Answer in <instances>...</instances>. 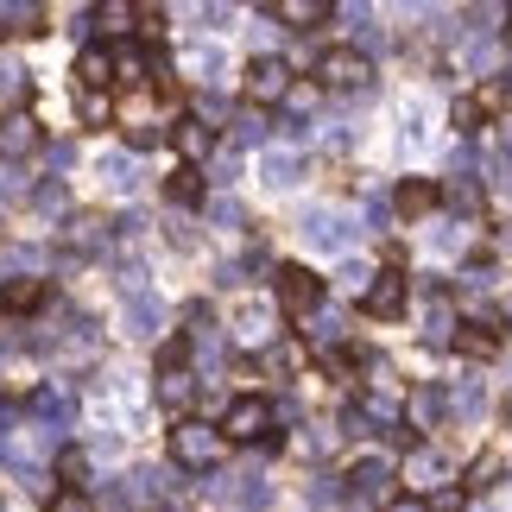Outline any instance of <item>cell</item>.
<instances>
[{
    "mask_svg": "<svg viewBox=\"0 0 512 512\" xmlns=\"http://www.w3.org/2000/svg\"><path fill=\"white\" fill-rule=\"evenodd\" d=\"M165 449H171L177 468H215L222 449H228V437H222V424H209V418H177L165 430Z\"/></svg>",
    "mask_w": 512,
    "mask_h": 512,
    "instance_id": "cell-1",
    "label": "cell"
},
{
    "mask_svg": "<svg viewBox=\"0 0 512 512\" xmlns=\"http://www.w3.org/2000/svg\"><path fill=\"white\" fill-rule=\"evenodd\" d=\"M222 437L228 443H279V418H272V399L260 392H241L222 418Z\"/></svg>",
    "mask_w": 512,
    "mask_h": 512,
    "instance_id": "cell-2",
    "label": "cell"
},
{
    "mask_svg": "<svg viewBox=\"0 0 512 512\" xmlns=\"http://www.w3.org/2000/svg\"><path fill=\"white\" fill-rule=\"evenodd\" d=\"M291 95V64L285 57H247L241 70V102L247 108H279Z\"/></svg>",
    "mask_w": 512,
    "mask_h": 512,
    "instance_id": "cell-3",
    "label": "cell"
},
{
    "mask_svg": "<svg viewBox=\"0 0 512 512\" xmlns=\"http://www.w3.org/2000/svg\"><path fill=\"white\" fill-rule=\"evenodd\" d=\"M323 291H329V285H323L310 266H279V272H272V298H279L285 317H310V310L323 304Z\"/></svg>",
    "mask_w": 512,
    "mask_h": 512,
    "instance_id": "cell-4",
    "label": "cell"
},
{
    "mask_svg": "<svg viewBox=\"0 0 512 512\" xmlns=\"http://www.w3.org/2000/svg\"><path fill=\"white\" fill-rule=\"evenodd\" d=\"M405 298H411L405 272H399V266H386V272H373V285L361 291V317L392 323V317H405Z\"/></svg>",
    "mask_w": 512,
    "mask_h": 512,
    "instance_id": "cell-5",
    "label": "cell"
},
{
    "mask_svg": "<svg viewBox=\"0 0 512 512\" xmlns=\"http://www.w3.org/2000/svg\"><path fill=\"white\" fill-rule=\"evenodd\" d=\"M367 76H373V64H367V51H354V45H329L317 57V83L323 89H367Z\"/></svg>",
    "mask_w": 512,
    "mask_h": 512,
    "instance_id": "cell-6",
    "label": "cell"
},
{
    "mask_svg": "<svg viewBox=\"0 0 512 512\" xmlns=\"http://www.w3.org/2000/svg\"><path fill=\"white\" fill-rule=\"evenodd\" d=\"M506 108V83H481V89H468L456 95V108H449V121H456V133H481L494 114Z\"/></svg>",
    "mask_w": 512,
    "mask_h": 512,
    "instance_id": "cell-7",
    "label": "cell"
},
{
    "mask_svg": "<svg viewBox=\"0 0 512 512\" xmlns=\"http://www.w3.org/2000/svg\"><path fill=\"white\" fill-rule=\"evenodd\" d=\"M171 152H177V165H203L215 152V127L203 114H177L171 121Z\"/></svg>",
    "mask_w": 512,
    "mask_h": 512,
    "instance_id": "cell-8",
    "label": "cell"
},
{
    "mask_svg": "<svg viewBox=\"0 0 512 512\" xmlns=\"http://www.w3.org/2000/svg\"><path fill=\"white\" fill-rule=\"evenodd\" d=\"M121 83V70H114V45H83L76 51V89L83 95H108Z\"/></svg>",
    "mask_w": 512,
    "mask_h": 512,
    "instance_id": "cell-9",
    "label": "cell"
},
{
    "mask_svg": "<svg viewBox=\"0 0 512 512\" xmlns=\"http://www.w3.org/2000/svg\"><path fill=\"white\" fill-rule=\"evenodd\" d=\"M437 203H443V190L430 184V177H399V184H392V215H405V222L430 215Z\"/></svg>",
    "mask_w": 512,
    "mask_h": 512,
    "instance_id": "cell-10",
    "label": "cell"
},
{
    "mask_svg": "<svg viewBox=\"0 0 512 512\" xmlns=\"http://www.w3.org/2000/svg\"><path fill=\"white\" fill-rule=\"evenodd\" d=\"M51 304V279H7L0 285V317H32Z\"/></svg>",
    "mask_w": 512,
    "mask_h": 512,
    "instance_id": "cell-11",
    "label": "cell"
},
{
    "mask_svg": "<svg viewBox=\"0 0 512 512\" xmlns=\"http://www.w3.org/2000/svg\"><path fill=\"white\" fill-rule=\"evenodd\" d=\"M279 26H291V32H317V26H329L336 19V7L329 0H279V7H266Z\"/></svg>",
    "mask_w": 512,
    "mask_h": 512,
    "instance_id": "cell-12",
    "label": "cell"
},
{
    "mask_svg": "<svg viewBox=\"0 0 512 512\" xmlns=\"http://www.w3.org/2000/svg\"><path fill=\"white\" fill-rule=\"evenodd\" d=\"M449 342H456V354H468V361H487V354H500L506 329H500L494 317H487V323H462V329H456Z\"/></svg>",
    "mask_w": 512,
    "mask_h": 512,
    "instance_id": "cell-13",
    "label": "cell"
},
{
    "mask_svg": "<svg viewBox=\"0 0 512 512\" xmlns=\"http://www.w3.org/2000/svg\"><path fill=\"white\" fill-rule=\"evenodd\" d=\"M32 146H38V121L26 108H7V114H0V152L19 159V152H32Z\"/></svg>",
    "mask_w": 512,
    "mask_h": 512,
    "instance_id": "cell-14",
    "label": "cell"
},
{
    "mask_svg": "<svg viewBox=\"0 0 512 512\" xmlns=\"http://www.w3.org/2000/svg\"><path fill=\"white\" fill-rule=\"evenodd\" d=\"M209 196V184H203V165H177L171 177H165V203H184V209H196Z\"/></svg>",
    "mask_w": 512,
    "mask_h": 512,
    "instance_id": "cell-15",
    "label": "cell"
},
{
    "mask_svg": "<svg viewBox=\"0 0 512 512\" xmlns=\"http://www.w3.org/2000/svg\"><path fill=\"white\" fill-rule=\"evenodd\" d=\"M57 494H89V456L83 449H64V456H57Z\"/></svg>",
    "mask_w": 512,
    "mask_h": 512,
    "instance_id": "cell-16",
    "label": "cell"
},
{
    "mask_svg": "<svg viewBox=\"0 0 512 512\" xmlns=\"http://www.w3.org/2000/svg\"><path fill=\"white\" fill-rule=\"evenodd\" d=\"M152 361H159V380H165V373H184V367H190V336H184V329H177V336H165Z\"/></svg>",
    "mask_w": 512,
    "mask_h": 512,
    "instance_id": "cell-17",
    "label": "cell"
},
{
    "mask_svg": "<svg viewBox=\"0 0 512 512\" xmlns=\"http://www.w3.org/2000/svg\"><path fill=\"white\" fill-rule=\"evenodd\" d=\"M443 481V462L437 456H418L411 462V494H424V487H437Z\"/></svg>",
    "mask_w": 512,
    "mask_h": 512,
    "instance_id": "cell-18",
    "label": "cell"
},
{
    "mask_svg": "<svg viewBox=\"0 0 512 512\" xmlns=\"http://www.w3.org/2000/svg\"><path fill=\"white\" fill-rule=\"evenodd\" d=\"M386 462H354V494H380Z\"/></svg>",
    "mask_w": 512,
    "mask_h": 512,
    "instance_id": "cell-19",
    "label": "cell"
},
{
    "mask_svg": "<svg viewBox=\"0 0 512 512\" xmlns=\"http://www.w3.org/2000/svg\"><path fill=\"white\" fill-rule=\"evenodd\" d=\"M159 399L165 405H190V373H165V380H159Z\"/></svg>",
    "mask_w": 512,
    "mask_h": 512,
    "instance_id": "cell-20",
    "label": "cell"
},
{
    "mask_svg": "<svg viewBox=\"0 0 512 512\" xmlns=\"http://www.w3.org/2000/svg\"><path fill=\"white\" fill-rule=\"evenodd\" d=\"M500 468H506L500 456H481L475 468H468V481H462V487H494V481H500Z\"/></svg>",
    "mask_w": 512,
    "mask_h": 512,
    "instance_id": "cell-21",
    "label": "cell"
},
{
    "mask_svg": "<svg viewBox=\"0 0 512 512\" xmlns=\"http://www.w3.org/2000/svg\"><path fill=\"white\" fill-rule=\"evenodd\" d=\"M317 95H323V83H317V76H310V83H291L285 108H317Z\"/></svg>",
    "mask_w": 512,
    "mask_h": 512,
    "instance_id": "cell-22",
    "label": "cell"
},
{
    "mask_svg": "<svg viewBox=\"0 0 512 512\" xmlns=\"http://www.w3.org/2000/svg\"><path fill=\"white\" fill-rule=\"evenodd\" d=\"M83 121H95V127L108 121V95H83Z\"/></svg>",
    "mask_w": 512,
    "mask_h": 512,
    "instance_id": "cell-23",
    "label": "cell"
},
{
    "mask_svg": "<svg viewBox=\"0 0 512 512\" xmlns=\"http://www.w3.org/2000/svg\"><path fill=\"white\" fill-rule=\"evenodd\" d=\"M45 512H89V494H57Z\"/></svg>",
    "mask_w": 512,
    "mask_h": 512,
    "instance_id": "cell-24",
    "label": "cell"
},
{
    "mask_svg": "<svg viewBox=\"0 0 512 512\" xmlns=\"http://www.w3.org/2000/svg\"><path fill=\"white\" fill-rule=\"evenodd\" d=\"M386 512H430V500H424V494H399V500H392Z\"/></svg>",
    "mask_w": 512,
    "mask_h": 512,
    "instance_id": "cell-25",
    "label": "cell"
},
{
    "mask_svg": "<svg viewBox=\"0 0 512 512\" xmlns=\"http://www.w3.org/2000/svg\"><path fill=\"white\" fill-rule=\"evenodd\" d=\"M159 512H165V506H159Z\"/></svg>",
    "mask_w": 512,
    "mask_h": 512,
    "instance_id": "cell-26",
    "label": "cell"
}]
</instances>
